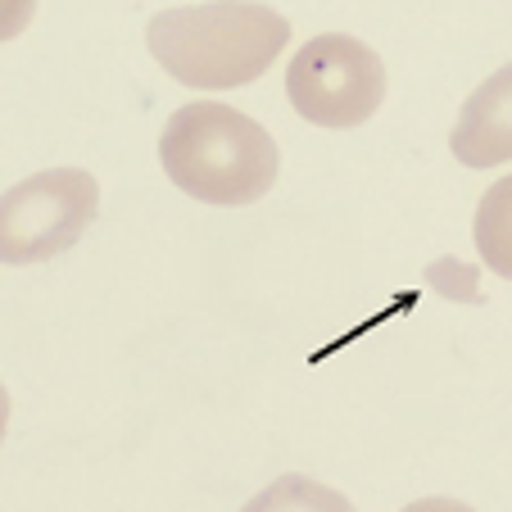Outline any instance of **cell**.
Masks as SVG:
<instances>
[{"instance_id":"1","label":"cell","mask_w":512,"mask_h":512,"mask_svg":"<svg viewBox=\"0 0 512 512\" xmlns=\"http://www.w3.org/2000/svg\"><path fill=\"white\" fill-rule=\"evenodd\" d=\"M145 41L159 68L182 87L232 91L268 73L290 41V23L259 0H213L159 10Z\"/></svg>"},{"instance_id":"2","label":"cell","mask_w":512,"mask_h":512,"mask_svg":"<svg viewBox=\"0 0 512 512\" xmlns=\"http://www.w3.org/2000/svg\"><path fill=\"white\" fill-rule=\"evenodd\" d=\"M159 164L168 182L200 204L241 209L277 186V141L250 114L223 100H195L168 118L159 136Z\"/></svg>"},{"instance_id":"3","label":"cell","mask_w":512,"mask_h":512,"mask_svg":"<svg viewBox=\"0 0 512 512\" xmlns=\"http://www.w3.org/2000/svg\"><path fill=\"white\" fill-rule=\"evenodd\" d=\"M286 96L295 114L318 127H358L386 100V64L368 41L322 32L295 50L286 68Z\"/></svg>"},{"instance_id":"4","label":"cell","mask_w":512,"mask_h":512,"mask_svg":"<svg viewBox=\"0 0 512 512\" xmlns=\"http://www.w3.org/2000/svg\"><path fill=\"white\" fill-rule=\"evenodd\" d=\"M100 186L82 168H46L0 195V263H41L96 223Z\"/></svg>"},{"instance_id":"5","label":"cell","mask_w":512,"mask_h":512,"mask_svg":"<svg viewBox=\"0 0 512 512\" xmlns=\"http://www.w3.org/2000/svg\"><path fill=\"white\" fill-rule=\"evenodd\" d=\"M449 150L467 168H499L512 159V64L481 82L458 109Z\"/></svg>"},{"instance_id":"6","label":"cell","mask_w":512,"mask_h":512,"mask_svg":"<svg viewBox=\"0 0 512 512\" xmlns=\"http://www.w3.org/2000/svg\"><path fill=\"white\" fill-rule=\"evenodd\" d=\"M472 236L485 268L512 281V177H499L494 186H485L481 204H476Z\"/></svg>"},{"instance_id":"7","label":"cell","mask_w":512,"mask_h":512,"mask_svg":"<svg viewBox=\"0 0 512 512\" xmlns=\"http://www.w3.org/2000/svg\"><path fill=\"white\" fill-rule=\"evenodd\" d=\"M241 512H354V503L313 476H277Z\"/></svg>"},{"instance_id":"8","label":"cell","mask_w":512,"mask_h":512,"mask_svg":"<svg viewBox=\"0 0 512 512\" xmlns=\"http://www.w3.org/2000/svg\"><path fill=\"white\" fill-rule=\"evenodd\" d=\"M37 14V0H0V41H14Z\"/></svg>"},{"instance_id":"9","label":"cell","mask_w":512,"mask_h":512,"mask_svg":"<svg viewBox=\"0 0 512 512\" xmlns=\"http://www.w3.org/2000/svg\"><path fill=\"white\" fill-rule=\"evenodd\" d=\"M404 512H472V508L458 499H417V503H408Z\"/></svg>"},{"instance_id":"10","label":"cell","mask_w":512,"mask_h":512,"mask_svg":"<svg viewBox=\"0 0 512 512\" xmlns=\"http://www.w3.org/2000/svg\"><path fill=\"white\" fill-rule=\"evenodd\" d=\"M5 422H10V395L0 386V440H5Z\"/></svg>"}]
</instances>
